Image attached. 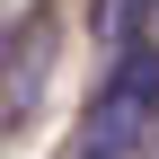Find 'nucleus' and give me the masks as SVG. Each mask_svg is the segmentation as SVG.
Masks as SVG:
<instances>
[{
	"label": "nucleus",
	"mask_w": 159,
	"mask_h": 159,
	"mask_svg": "<svg viewBox=\"0 0 159 159\" xmlns=\"http://www.w3.org/2000/svg\"><path fill=\"white\" fill-rule=\"evenodd\" d=\"M150 124H159V44H124L80 124V159H133L150 142Z\"/></svg>",
	"instance_id": "1"
},
{
	"label": "nucleus",
	"mask_w": 159,
	"mask_h": 159,
	"mask_svg": "<svg viewBox=\"0 0 159 159\" xmlns=\"http://www.w3.org/2000/svg\"><path fill=\"white\" fill-rule=\"evenodd\" d=\"M150 9H159V0H89V27H97L106 53H124V44H142V18Z\"/></svg>",
	"instance_id": "2"
},
{
	"label": "nucleus",
	"mask_w": 159,
	"mask_h": 159,
	"mask_svg": "<svg viewBox=\"0 0 159 159\" xmlns=\"http://www.w3.org/2000/svg\"><path fill=\"white\" fill-rule=\"evenodd\" d=\"M0 80H9V53H0Z\"/></svg>",
	"instance_id": "3"
}]
</instances>
